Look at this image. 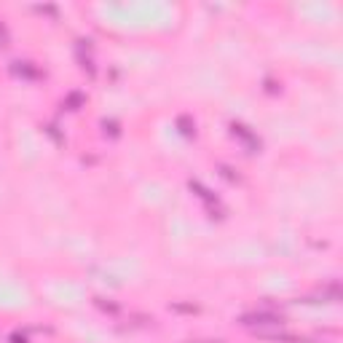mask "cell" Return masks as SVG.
Masks as SVG:
<instances>
[{"label":"cell","instance_id":"obj_1","mask_svg":"<svg viewBox=\"0 0 343 343\" xmlns=\"http://www.w3.org/2000/svg\"><path fill=\"white\" fill-rule=\"evenodd\" d=\"M241 325H247V327H260V325H274V327H279V325H282V316H279V314H271V311L247 314V316H241Z\"/></svg>","mask_w":343,"mask_h":343},{"label":"cell","instance_id":"obj_2","mask_svg":"<svg viewBox=\"0 0 343 343\" xmlns=\"http://www.w3.org/2000/svg\"><path fill=\"white\" fill-rule=\"evenodd\" d=\"M263 341H271V343H303V338L298 335H289V333H257Z\"/></svg>","mask_w":343,"mask_h":343},{"label":"cell","instance_id":"obj_3","mask_svg":"<svg viewBox=\"0 0 343 343\" xmlns=\"http://www.w3.org/2000/svg\"><path fill=\"white\" fill-rule=\"evenodd\" d=\"M230 129H233V134H239V137H241V140H247V142H249V145H252V148H255V150H257V145H260V142H257V140H255V137H252V134H249V131H247V129H244V126H239V123H233V126H230Z\"/></svg>","mask_w":343,"mask_h":343},{"label":"cell","instance_id":"obj_4","mask_svg":"<svg viewBox=\"0 0 343 343\" xmlns=\"http://www.w3.org/2000/svg\"><path fill=\"white\" fill-rule=\"evenodd\" d=\"M172 308H174V311H182V314H196V311H199L196 306H188V303H174Z\"/></svg>","mask_w":343,"mask_h":343},{"label":"cell","instance_id":"obj_5","mask_svg":"<svg viewBox=\"0 0 343 343\" xmlns=\"http://www.w3.org/2000/svg\"><path fill=\"white\" fill-rule=\"evenodd\" d=\"M14 70H16V72H24V75H32V78L38 75V70H30L27 64H22V62H16V64H14Z\"/></svg>","mask_w":343,"mask_h":343},{"label":"cell","instance_id":"obj_6","mask_svg":"<svg viewBox=\"0 0 343 343\" xmlns=\"http://www.w3.org/2000/svg\"><path fill=\"white\" fill-rule=\"evenodd\" d=\"M180 126H182V134H193V126H190V121H188L185 115L180 118Z\"/></svg>","mask_w":343,"mask_h":343},{"label":"cell","instance_id":"obj_7","mask_svg":"<svg viewBox=\"0 0 343 343\" xmlns=\"http://www.w3.org/2000/svg\"><path fill=\"white\" fill-rule=\"evenodd\" d=\"M81 102H83V97H81V94H70V100H67V105H70L72 110H75V108H78V105H81Z\"/></svg>","mask_w":343,"mask_h":343},{"label":"cell","instance_id":"obj_8","mask_svg":"<svg viewBox=\"0 0 343 343\" xmlns=\"http://www.w3.org/2000/svg\"><path fill=\"white\" fill-rule=\"evenodd\" d=\"M223 172V177H228V180H239V174H233V169H228V167H220Z\"/></svg>","mask_w":343,"mask_h":343},{"label":"cell","instance_id":"obj_9","mask_svg":"<svg viewBox=\"0 0 343 343\" xmlns=\"http://www.w3.org/2000/svg\"><path fill=\"white\" fill-rule=\"evenodd\" d=\"M97 303H100V308H105V311H110V314L118 311V306H113V303H105V300H97Z\"/></svg>","mask_w":343,"mask_h":343},{"label":"cell","instance_id":"obj_10","mask_svg":"<svg viewBox=\"0 0 343 343\" xmlns=\"http://www.w3.org/2000/svg\"><path fill=\"white\" fill-rule=\"evenodd\" d=\"M14 343H24V341H19V335H14Z\"/></svg>","mask_w":343,"mask_h":343}]
</instances>
